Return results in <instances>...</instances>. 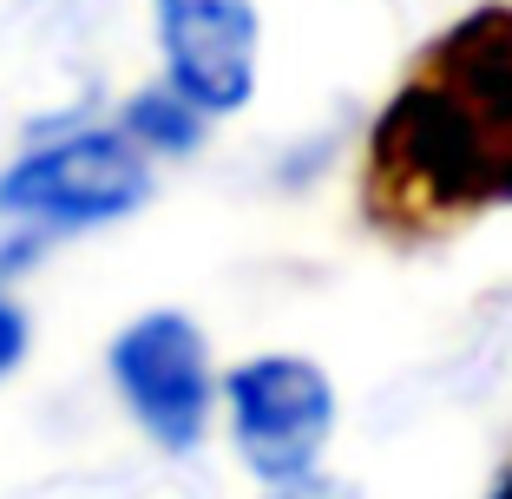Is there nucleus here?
Instances as JSON below:
<instances>
[{
	"instance_id": "8",
	"label": "nucleus",
	"mask_w": 512,
	"mask_h": 499,
	"mask_svg": "<svg viewBox=\"0 0 512 499\" xmlns=\"http://www.w3.org/2000/svg\"><path fill=\"white\" fill-rule=\"evenodd\" d=\"M486 499H512V460H506V467H499V480L486 486Z\"/></svg>"
},
{
	"instance_id": "2",
	"label": "nucleus",
	"mask_w": 512,
	"mask_h": 499,
	"mask_svg": "<svg viewBox=\"0 0 512 499\" xmlns=\"http://www.w3.org/2000/svg\"><path fill=\"white\" fill-rule=\"evenodd\" d=\"M151 204V158L119 125H79L0 171V217L33 237L99 230Z\"/></svg>"
},
{
	"instance_id": "6",
	"label": "nucleus",
	"mask_w": 512,
	"mask_h": 499,
	"mask_svg": "<svg viewBox=\"0 0 512 499\" xmlns=\"http://www.w3.org/2000/svg\"><path fill=\"white\" fill-rule=\"evenodd\" d=\"M204 125H211V119H204L184 92H171V86L132 92V99H125V112H119V132L132 138L145 158H184V152H197Z\"/></svg>"
},
{
	"instance_id": "1",
	"label": "nucleus",
	"mask_w": 512,
	"mask_h": 499,
	"mask_svg": "<svg viewBox=\"0 0 512 499\" xmlns=\"http://www.w3.org/2000/svg\"><path fill=\"white\" fill-rule=\"evenodd\" d=\"M381 243L427 250L512 204V0L447 20L381 99L355 165Z\"/></svg>"
},
{
	"instance_id": "3",
	"label": "nucleus",
	"mask_w": 512,
	"mask_h": 499,
	"mask_svg": "<svg viewBox=\"0 0 512 499\" xmlns=\"http://www.w3.org/2000/svg\"><path fill=\"white\" fill-rule=\"evenodd\" d=\"M224 408H230L237 460L270 493L316 480L335 434V381L322 362H309V355H250L224 375Z\"/></svg>"
},
{
	"instance_id": "4",
	"label": "nucleus",
	"mask_w": 512,
	"mask_h": 499,
	"mask_svg": "<svg viewBox=\"0 0 512 499\" xmlns=\"http://www.w3.org/2000/svg\"><path fill=\"white\" fill-rule=\"evenodd\" d=\"M112 388L132 408V421L145 427L165 454H191L204 447V427H211V342L191 316L178 309H145L132 316L106 348Z\"/></svg>"
},
{
	"instance_id": "7",
	"label": "nucleus",
	"mask_w": 512,
	"mask_h": 499,
	"mask_svg": "<svg viewBox=\"0 0 512 499\" xmlns=\"http://www.w3.org/2000/svg\"><path fill=\"white\" fill-rule=\"evenodd\" d=\"M27 342H33V329H27V309H20L14 296H0V381H7L20 362H27Z\"/></svg>"
},
{
	"instance_id": "5",
	"label": "nucleus",
	"mask_w": 512,
	"mask_h": 499,
	"mask_svg": "<svg viewBox=\"0 0 512 499\" xmlns=\"http://www.w3.org/2000/svg\"><path fill=\"white\" fill-rule=\"evenodd\" d=\"M151 27L165 53V86L184 92L204 119H237L263 66L256 0H151Z\"/></svg>"
}]
</instances>
